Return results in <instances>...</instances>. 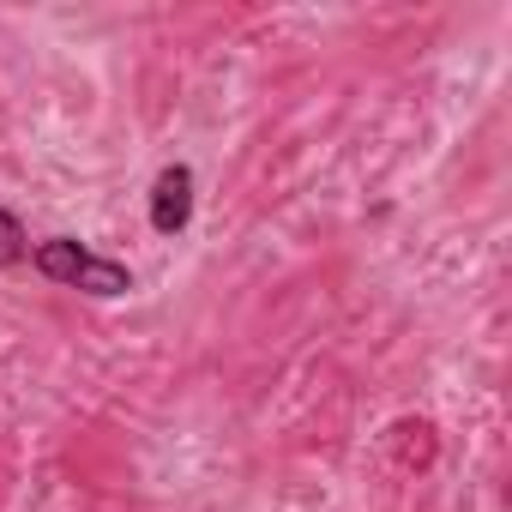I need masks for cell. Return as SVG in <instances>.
Listing matches in <instances>:
<instances>
[{
  "mask_svg": "<svg viewBox=\"0 0 512 512\" xmlns=\"http://www.w3.org/2000/svg\"><path fill=\"white\" fill-rule=\"evenodd\" d=\"M37 272L49 284H67V290H85V296H127L133 290V272L121 260H103V253H91L85 241L73 235H55L37 247Z\"/></svg>",
  "mask_w": 512,
  "mask_h": 512,
  "instance_id": "1",
  "label": "cell"
},
{
  "mask_svg": "<svg viewBox=\"0 0 512 512\" xmlns=\"http://www.w3.org/2000/svg\"><path fill=\"white\" fill-rule=\"evenodd\" d=\"M187 217H193V169L175 163V169H163L157 187H151V229H157V235H181Z\"/></svg>",
  "mask_w": 512,
  "mask_h": 512,
  "instance_id": "2",
  "label": "cell"
},
{
  "mask_svg": "<svg viewBox=\"0 0 512 512\" xmlns=\"http://www.w3.org/2000/svg\"><path fill=\"white\" fill-rule=\"evenodd\" d=\"M13 260H25V223L13 211H0V266H13Z\"/></svg>",
  "mask_w": 512,
  "mask_h": 512,
  "instance_id": "3",
  "label": "cell"
}]
</instances>
